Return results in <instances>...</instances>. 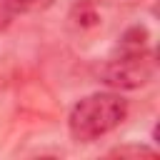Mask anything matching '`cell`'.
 <instances>
[{"label":"cell","mask_w":160,"mask_h":160,"mask_svg":"<svg viewBox=\"0 0 160 160\" xmlns=\"http://www.w3.org/2000/svg\"><path fill=\"white\" fill-rule=\"evenodd\" d=\"M110 155H155V150H150V148H142V145H135V148H115Z\"/></svg>","instance_id":"5"},{"label":"cell","mask_w":160,"mask_h":160,"mask_svg":"<svg viewBox=\"0 0 160 160\" xmlns=\"http://www.w3.org/2000/svg\"><path fill=\"white\" fill-rule=\"evenodd\" d=\"M128 118V100L118 92H92L72 105L68 130L75 142H92L112 132Z\"/></svg>","instance_id":"1"},{"label":"cell","mask_w":160,"mask_h":160,"mask_svg":"<svg viewBox=\"0 0 160 160\" xmlns=\"http://www.w3.org/2000/svg\"><path fill=\"white\" fill-rule=\"evenodd\" d=\"M145 40H148V30L140 28V25H135V28H130V30L120 38L118 50H142V48H145Z\"/></svg>","instance_id":"4"},{"label":"cell","mask_w":160,"mask_h":160,"mask_svg":"<svg viewBox=\"0 0 160 160\" xmlns=\"http://www.w3.org/2000/svg\"><path fill=\"white\" fill-rule=\"evenodd\" d=\"M155 55L150 50H118L100 68V80L115 90H138L155 78Z\"/></svg>","instance_id":"2"},{"label":"cell","mask_w":160,"mask_h":160,"mask_svg":"<svg viewBox=\"0 0 160 160\" xmlns=\"http://www.w3.org/2000/svg\"><path fill=\"white\" fill-rule=\"evenodd\" d=\"M5 8L10 10V15H28V12H42L48 10L55 0H2Z\"/></svg>","instance_id":"3"},{"label":"cell","mask_w":160,"mask_h":160,"mask_svg":"<svg viewBox=\"0 0 160 160\" xmlns=\"http://www.w3.org/2000/svg\"><path fill=\"white\" fill-rule=\"evenodd\" d=\"M10 20H12V15H10V10L5 8V2L0 0V30H2V28H8V25H10Z\"/></svg>","instance_id":"6"}]
</instances>
